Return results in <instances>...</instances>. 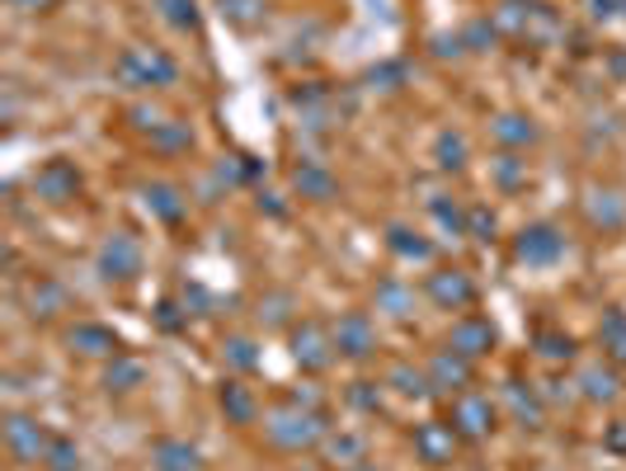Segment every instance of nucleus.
Segmentation results:
<instances>
[{
  "label": "nucleus",
  "mask_w": 626,
  "mask_h": 471,
  "mask_svg": "<svg viewBox=\"0 0 626 471\" xmlns=\"http://www.w3.org/2000/svg\"><path fill=\"white\" fill-rule=\"evenodd\" d=\"M0 438H5V452L14 462H48V448H53V438L34 415H20V411H10L5 424H0Z\"/></svg>",
  "instance_id": "4"
},
{
  "label": "nucleus",
  "mask_w": 626,
  "mask_h": 471,
  "mask_svg": "<svg viewBox=\"0 0 626 471\" xmlns=\"http://www.w3.org/2000/svg\"><path fill=\"white\" fill-rule=\"evenodd\" d=\"M386 250L396 260H410V264H429L433 260V241H425L419 231H410V227H386Z\"/></svg>",
  "instance_id": "27"
},
{
  "label": "nucleus",
  "mask_w": 626,
  "mask_h": 471,
  "mask_svg": "<svg viewBox=\"0 0 626 471\" xmlns=\"http://www.w3.org/2000/svg\"><path fill=\"white\" fill-rule=\"evenodd\" d=\"M147 137H151V151H161V156H184L194 147V128L189 123H179V118H161Z\"/></svg>",
  "instance_id": "28"
},
{
  "label": "nucleus",
  "mask_w": 626,
  "mask_h": 471,
  "mask_svg": "<svg viewBox=\"0 0 626 471\" xmlns=\"http://www.w3.org/2000/svg\"><path fill=\"white\" fill-rule=\"evenodd\" d=\"M292 188L302 198H311V203H331L339 184H335V175L321 161H302V165H292Z\"/></svg>",
  "instance_id": "23"
},
{
  "label": "nucleus",
  "mask_w": 626,
  "mask_h": 471,
  "mask_svg": "<svg viewBox=\"0 0 626 471\" xmlns=\"http://www.w3.org/2000/svg\"><path fill=\"white\" fill-rule=\"evenodd\" d=\"M617 5H622V10H626V0H617Z\"/></svg>",
  "instance_id": "52"
},
{
  "label": "nucleus",
  "mask_w": 626,
  "mask_h": 471,
  "mask_svg": "<svg viewBox=\"0 0 626 471\" xmlns=\"http://www.w3.org/2000/svg\"><path fill=\"white\" fill-rule=\"evenodd\" d=\"M405 76H410V71H405L401 61H391V67H378V71H372V81H382V90H401Z\"/></svg>",
  "instance_id": "45"
},
{
  "label": "nucleus",
  "mask_w": 626,
  "mask_h": 471,
  "mask_svg": "<svg viewBox=\"0 0 626 471\" xmlns=\"http://www.w3.org/2000/svg\"><path fill=\"white\" fill-rule=\"evenodd\" d=\"M505 401H509V411L513 420L523 424V429H542V420H546V405H542V391L523 382V377H509L505 382Z\"/></svg>",
  "instance_id": "17"
},
{
  "label": "nucleus",
  "mask_w": 626,
  "mask_h": 471,
  "mask_svg": "<svg viewBox=\"0 0 626 471\" xmlns=\"http://www.w3.org/2000/svg\"><path fill=\"white\" fill-rule=\"evenodd\" d=\"M57 311H67V288H61L57 278H34V283H28V317L53 321Z\"/></svg>",
  "instance_id": "25"
},
{
  "label": "nucleus",
  "mask_w": 626,
  "mask_h": 471,
  "mask_svg": "<svg viewBox=\"0 0 626 471\" xmlns=\"http://www.w3.org/2000/svg\"><path fill=\"white\" fill-rule=\"evenodd\" d=\"M331 330H335L339 358H353V364H363V358L378 354V325H372L368 311H344V317H339Z\"/></svg>",
  "instance_id": "8"
},
{
  "label": "nucleus",
  "mask_w": 626,
  "mask_h": 471,
  "mask_svg": "<svg viewBox=\"0 0 626 471\" xmlns=\"http://www.w3.org/2000/svg\"><path fill=\"white\" fill-rule=\"evenodd\" d=\"M537 354L546 358V364H570L579 349H575V340L566 335V330H537Z\"/></svg>",
  "instance_id": "36"
},
{
  "label": "nucleus",
  "mask_w": 626,
  "mask_h": 471,
  "mask_svg": "<svg viewBox=\"0 0 626 471\" xmlns=\"http://www.w3.org/2000/svg\"><path fill=\"white\" fill-rule=\"evenodd\" d=\"M429 212L438 217V227H448V231H457V236H466V212L457 208V203H448L443 194H433V198H429Z\"/></svg>",
  "instance_id": "41"
},
{
  "label": "nucleus",
  "mask_w": 626,
  "mask_h": 471,
  "mask_svg": "<svg viewBox=\"0 0 626 471\" xmlns=\"http://www.w3.org/2000/svg\"><path fill=\"white\" fill-rule=\"evenodd\" d=\"M584 212H589V222L599 227V231H622L626 227V198L617 194V188H599V184H593L589 198H584Z\"/></svg>",
  "instance_id": "19"
},
{
  "label": "nucleus",
  "mask_w": 626,
  "mask_h": 471,
  "mask_svg": "<svg viewBox=\"0 0 626 471\" xmlns=\"http://www.w3.org/2000/svg\"><path fill=\"white\" fill-rule=\"evenodd\" d=\"M490 170H495V184L505 188V194H513V188L528 184V161H519V151H499L490 161Z\"/></svg>",
  "instance_id": "33"
},
{
  "label": "nucleus",
  "mask_w": 626,
  "mask_h": 471,
  "mask_svg": "<svg viewBox=\"0 0 626 471\" xmlns=\"http://www.w3.org/2000/svg\"><path fill=\"white\" fill-rule=\"evenodd\" d=\"M349 405H358V411H382V387L378 382H353L349 387Z\"/></svg>",
  "instance_id": "42"
},
{
  "label": "nucleus",
  "mask_w": 626,
  "mask_h": 471,
  "mask_svg": "<svg viewBox=\"0 0 626 471\" xmlns=\"http://www.w3.org/2000/svg\"><path fill=\"white\" fill-rule=\"evenodd\" d=\"M217 5H222V20H231L236 28L264 24V0H217Z\"/></svg>",
  "instance_id": "37"
},
{
  "label": "nucleus",
  "mask_w": 626,
  "mask_h": 471,
  "mask_svg": "<svg viewBox=\"0 0 626 471\" xmlns=\"http://www.w3.org/2000/svg\"><path fill=\"white\" fill-rule=\"evenodd\" d=\"M259 208H264V212H269V217H283V212H288V208H283V203H278V198H274V194H259Z\"/></svg>",
  "instance_id": "49"
},
{
  "label": "nucleus",
  "mask_w": 626,
  "mask_h": 471,
  "mask_svg": "<svg viewBox=\"0 0 626 471\" xmlns=\"http://www.w3.org/2000/svg\"><path fill=\"white\" fill-rule=\"evenodd\" d=\"M433 165L443 170V175H457V170L466 165V137L457 128H443L433 137Z\"/></svg>",
  "instance_id": "30"
},
{
  "label": "nucleus",
  "mask_w": 626,
  "mask_h": 471,
  "mask_svg": "<svg viewBox=\"0 0 626 471\" xmlns=\"http://www.w3.org/2000/svg\"><path fill=\"white\" fill-rule=\"evenodd\" d=\"M104 391L108 397H128V391H137V387H147V364L142 358H132V354H114L104 364Z\"/></svg>",
  "instance_id": "20"
},
{
  "label": "nucleus",
  "mask_w": 626,
  "mask_h": 471,
  "mask_svg": "<svg viewBox=\"0 0 626 471\" xmlns=\"http://www.w3.org/2000/svg\"><path fill=\"white\" fill-rule=\"evenodd\" d=\"M67 349L81 354V358H114V354H123V340L114 335V325L76 321V325L67 330Z\"/></svg>",
  "instance_id": "13"
},
{
  "label": "nucleus",
  "mask_w": 626,
  "mask_h": 471,
  "mask_svg": "<svg viewBox=\"0 0 626 471\" xmlns=\"http://www.w3.org/2000/svg\"><path fill=\"white\" fill-rule=\"evenodd\" d=\"M95 264H100V274L108 283H132L137 274H142V264H147V250H142V241H137L132 231H108Z\"/></svg>",
  "instance_id": "6"
},
{
  "label": "nucleus",
  "mask_w": 626,
  "mask_h": 471,
  "mask_svg": "<svg viewBox=\"0 0 626 471\" xmlns=\"http://www.w3.org/2000/svg\"><path fill=\"white\" fill-rule=\"evenodd\" d=\"M378 311H386L391 321H410L415 288H405L401 278H382V283H378Z\"/></svg>",
  "instance_id": "29"
},
{
  "label": "nucleus",
  "mask_w": 626,
  "mask_h": 471,
  "mask_svg": "<svg viewBox=\"0 0 626 471\" xmlns=\"http://www.w3.org/2000/svg\"><path fill=\"white\" fill-rule=\"evenodd\" d=\"M151 471H202V452L189 444V438H155Z\"/></svg>",
  "instance_id": "18"
},
{
  "label": "nucleus",
  "mask_w": 626,
  "mask_h": 471,
  "mask_svg": "<svg viewBox=\"0 0 626 471\" xmlns=\"http://www.w3.org/2000/svg\"><path fill=\"white\" fill-rule=\"evenodd\" d=\"M349 471H386V467H378V462H353Z\"/></svg>",
  "instance_id": "51"
},
{
  "label": "nucleus",
  "mask_w": 626,
  "mask_h": 471,
  "mask_svg": "<svg viewBox=\"0 0 626 471\" xmlns=\"http://www.w3.org/2000/svg\"><path fill=\"white\" fill-rule=\"evenodd\" d=\"M222 415L231 420V424H255L259 420V397L255 391H250L245 382H236V377H231V382H222Z\"/></svg>",
  "instance_id": "26"
},
{
  "label": "nucleus",
  "mask_w": 626,
  "mask_h": 471,
  "mask_svg": "<svg viewBox=\"0 0 626 471\" xmlns=\"http://www.w3.org/2000/svg\"><path fill=\"white\" fill-rule=\"evenodd\" d=\"M566 255V231L556 222H528L519 236H513V260L528 264V269H546Z\"/></svg>",
  "instance_id": "5"
},
{
  "label": "nucleus",
  "mask_w": 626,
  "mask_h": 471,
  "mask_svg": "<svg viewBox=\"0 0 626 471\" xmlns=\"http://www.w3.org/2000/svg\"><path fill=\"white\" fill-rule=\"evenodd\" d=\"M288 401H292V405H306V411H325V405H321V391L311 387V382L292 387V391H288Z\"/></svg>",
  "instance_id": "46"
},
{
  "label": "nucleus",
  "mask_w": 626,
  "mask_h": 471,
  "mask_svg": "<svg viewBox=\"0 0 626 471\" xmlns=\"http://www.w3.org/2000/svg\"><path fill=\"white\" fill-rule=\"evenodd\" d=\"M155 10H161V20L170 28H179V34H194V28L202 24L198 0H155Z\"/></svg>",
  "instance_id": "32"
},
{
  "label": "nucleus",
  "mask_w": 626,
  "mask_h": 471,
  "mask_svg": "<svg viewBox=\"0 0 626 471\" xmlns=\"http://www.w3.org/2000/svg\"><path fill=\"white\" fill-rule=\"evenodd\" d=\"M325 458H331V462H344V467H353V462H363V434H335L331 429V438H325Z\"/></svg>",
  "instance_id": "35"
},
{
  "label": "nucleus",
  "mask_w": 626,
  "mask_h": 471,
  "mask_svg": "<svg viewBox=\"0 0 626 471\" xmlns=\"http://www.w3.org/2000/svg\"><path fill=\"white\" fill-rule=\"evenodd\" d=\"M5 5L20 14H48V10H57V0H5Z\"/></svg>",
  "instance_id": "47"
},
{
  "label": "nucleus",
  "mask_w": 626,
  "mask_h": 471,
  "mask_svg": "<svg viewBox=\"0 0 626 471\" xmlns=\"http://www.w3.org/2000/svg\"><path fill=\"white\" fill-rule=\"evenodd\" d=\"M114 76L128 90H165L179 81V61L165 53V47H123L114 61Z\"/></svg>",
  "instance_id": "2"
},
{
  "label": "nucleus",
  "mask_w": 626,
  "mask_h": 471,
  "mask_svg": "<svg viewBox=\"0 0 626 471\" xmlns=\"http://www.w3.org/2000/svg\"><path fill=\"white\" fill-rule=\"evenodd\" d=\"M155 325H161V330H170V335H175V330H184V325H189V311H179V302H170V297H165V302L155 307Z\"/></svg>",
  "instance_id": "44"
},
{
  "label": "nucleus",
  "mask_w": 626,
  "mask_h": 471,
  "mask_svg": "<svg viewBox=\"0 0 626 471\" xmlns=\"http://www.w3.org/2000/svg\"><path fill=\"white\" fill-rule=\"evenodd\" d=\"M425 372H429L433 397H462V391H472V382H476V364L462 358L457 349H438Z\"/></svg>",
  "instance_id": "9"
},
{
  "label": "nucleus",
  "mask_w": 626,
  "mask_h": 471,
  "mask_svg": "<svg viewBox=\"0 0 626 471\" xmlns=\"http://www.w3.org/2000/svg\"><path fill=\"white\" fill-rule=\"evenodd\" d=\"M593 14H599V20H613V14H617V0H593Z\"/></svg>",
  "instance_id": "50"
},
{
  "label": "nucleus",
  "mask_w": 626,
  "mask_h": 471,
  "mask_svg": "<svg viewBox=\"0 0 626 471\" xmlns=\"http://www.w3.org/2000/svg\"><path fill=\"white\" fill-rule=\"evenodd\" d=\"M222 358H227V368H236V372H255L259 368V344L250 335H227Z\"/></svg>",
  "instance_id": "34"
},
{
  "label": "nucleus",
  "mask_w": 626,
  "mask_h": 471,
  "mask_svg": "<svg viewBox=\"0 0 626 471\" xmlns=\"http://www.w3.org/2000/svg\"><path fill=\"white\" fill-rule=\"evenodd\" d=\"M575 387H579V397L584 401H593V405H603V401H617V368L607 364H589V368H579V377H575Z\"/></svg>",
  "instance_id": "22"
},
{
  "label": "nucleus",
  "mask_w": 626,
  "mask_h": 471,
  "mask_svg": "<svg viewBox=\"0 0 626 471\" xmlns=\"http://www.w3.org/2000/svg\"><path fill=\"white\" fill-rule=\"evenodd\" d=\"M448 349H457L462 358H485L495 349V325H490V317H476V311H466V317H457L452 321V330H448Z\"/></svg>",
  "instance_id": "11"
},
{
  "label": "nucleus",
  "mask_w": 626,
  "mask_h": 471,
  "mask_svg": "<svg viewBox=\"0 0 626 471\" xmlns=\"http://www.w3.org/2000/svg\"><path fill=\"white\" fill-rule=\"evenodd\" d=\"M462 43H466V53H485V47H495L499 34H495V24H490V14L485 20H472L462 28Z\"/></svg>",
  "instance_id": "40"
},
{
  "label": "nucleus",
  "mask_w": 626,
  "mask_h": 471,
  "mask_svg": "<svg viewBox=\"0 0 626 471\" xmlns=\"http://www.w3.org/2000/svg\"><path fill=\"white\" fill-rule=\"evenodd\" d=\"M288 344H292V364L302 372H325L339 358L335 349V330L321 325V321H297L288 330Z\"/></svg>",
  "instance_id": "3"
},
{
  "label": "nucleus",
  "mask_w": 626,
  "mask_h": 471,
  "mask_svg": "<svg viewBox=\"0 0 626 471\" xmlns=\"http://www.w3.org/2000/svg\"><path fill=\"white\" fill-rule=\"evenodd\" d=\"M386 387L391 391H401V397H433V387H429V372H415L410 364H391L386 372Z\"/></svg>",
  "instance_id": "31"
},
{
  "label": "nucleus",
  "mask_w": 626,
  "mask_h": 471,
  "mask_svg": "<svg viewBox=\"0 0 626 471\" xmlns=\"http://www.w3.org/2000/svg\"><path fill=\"white\" fill-rule=\"evenodd\" d=\"M264 438L283 452L321 448L325 438H331V415L306 411V405H292V401H278L274 411H264Z\"/></svg>",
  "instance_id": "1"
},
{
  "label": "nucleus",
  "mask_w": 626,
  "mask_h": 471,
  "mask_svg": "<svg viewBox=\"0 0 626 471\" xmlns=\"http://www.w3.org/2000/svg\"><path fill=\"white\" fill-rule=\"evenodd\" d=\"M34 194L43 203H53V208H61V203H76L81 198V170H76L71 161H43L38 175H34Z\"/></svg>",
  "instance_id": "10"
},
{
  "label": "nucleus",
  "mask_w": 626,
  "mask_h": 471,
  "mask_svg": "<svg viewBox=\"0 0 626 471\" xmlns=\"http://www.w3.org/2000/svg\"><path fill=\"white\" fill-rule=\"evenodd\" d=\"M490 141L499 151H528L532 141H537V123H532L528 114H495L490 118Z\"/></svg>",
  "instance_id": "16"
},
{
  "label": "nucleus",
  "mask_w": 626,
  "mask_h": 471,
  "mask_svg": "<svg viewBox=\"0 0 626 471\" xmlns=\"http://www.w3.org/2000/svg\"><path fill=\"white\" fill-rule=\"evenodd\" d=\"M532 14H537V0H499L490 10V24L499 38H528Z\"/></svg>",
  "instance_id": "21"
},
{
  "label": "nucleus",
  "mask_w": 626,
  "mask_h": 471,
  "mask_svg": "<svg viewBox=\"0 0 626 471\" xmlns=\"http://www.w3.org/2000/svg\"><path fill=\"white\" fill-rule=\"evenodd\" d=\"M142 203H147V212L155 217V222H165V227H179L184 217H189V198H184V188L170 184V180L142 184Z\"/></svg>",
  "instance_id": "14"
},
{
  "label": "nucleus",
  "mask_w": 626,
  "mask_h": 471,
  "mask_svg": "<svg viewBox=\"0 0 626 471\" xmlns=\"http://www.w3.org/2000/svg\"><path fill=\"white\" fill-rule=\"evenodd\" d=\"M292 292H269V297H264V302H259V321L264 325H288V317H292Z\"/></svg>",
  "instance_id": "39"
},
{
  "label": "nucleus",
  "mask_w": 626,
  "mask_h": 471,
  "mask_svg": "<svg viewBox=\"0 0 626 471\" xmlns=\"http://www.w3.org/2000/svg\"><path fill=\"white\" fill-rule=\"evenodd\" d=\"M607 448L613 452H626V424H613V429H607V438H603Z\"/></svg>",
  "instance_id": "48"
},
{
  "label": "nucleus",
  "mask_w": 626,
  "mask_h": 471,
  "mask_svg": "<svg viewBox=\"0 0 626 471\" xmlns=\"http://www.w3.org/2000/svg\"><path fill=\"white\" fill-rule=\"evenodd\" d=\"M599 344H603V358H607V364L626 368V311H622V307H607V311H603Z\"/></svg>",
  "instance_id": "24"
},
{
  "label": "nucleus",
  "mask_w": 626,
  "mask_h": 471,
  "mask_svg": "<svg viewBox=\"0 0 626 471\" xmlns=\"http://www.w3.org/2000/svg\"><path fill=\"white\" fill-rule=\"evenodd\" d=\"M48 471H81V448L71 444V438H53V448H48V462H43Z\"/></svg>",
  "instance_id": "38"
},
{
  "label": "nucleus",
  "mask_w": 626,
  "mask_h": 471,
  "mask_svg": "<svg viewBox=\"0 0 626 471\" xmlns=\"http://www.w3.org/2000/svg\"><path fill=\"white\" fill-rule=\"evenodd\" d=\"M425 292H429V302L433 307H443V311H466L476 302V283L472 274H462V269H438L425 278Z\"/></svg>",
  "instance_id": "12"
},
{
  "label": "nucleus",
  "mask_w": 626,
  "mask_h": 471,
  "mask_svg": "<svg viewBox=\"0 0 626 471\" xmlns=\"http://www.w3.org/2000/svg\"><path fill=\"white\" fill-rule=\"evenodd\" d=\"M495 401L485 397V391H462V397H452V429H457V438H466V444H480V438L495 434Z\"/></svg>",
  "instance_id": "7"
},
{
  "label": "nucleus",
  "mask_w": 626,
  "mask_h": 471,
  "mask_svg": "<svg viewBox=\"0 0 626 471\" xmlns=\"http://www.w3.org/2000/svg\"><path fill=\"white\" fill-rule=\"evenodd\" d=\"M466 236H476V241H495V212L490 208L466 212Z\"/></svg>",
  "instance_id": "43"
},
{
  "label": "nucleus",
  "mask_w": 626,
  "mask_h": 471,
  "mask_svg": "<svg viewBox=\"0 0 626 471\" xmlns=\"http://www.w3.org/2000/svg\"><path fill=\"white\" fill-rule=\"evenodd\" d=\"M457 429H452L448 420H425L415 429V452H419V462H433V467H443L452 462V452H457Z\"/></svg>",
  "instance_id": "15"
}]
</instances>
